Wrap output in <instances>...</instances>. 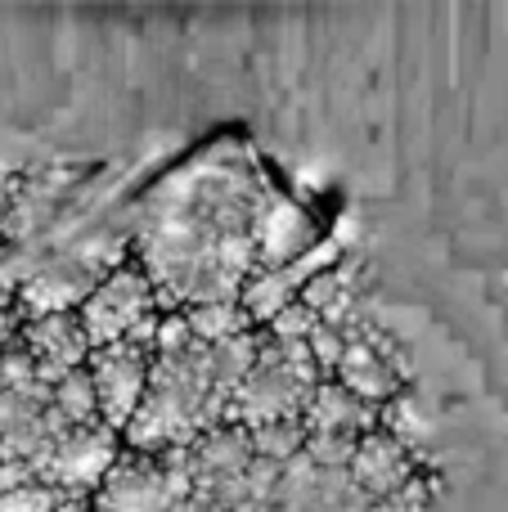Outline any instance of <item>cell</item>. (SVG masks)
I'll list each match as a JSON object with an SVG mask.
<instances>
[{"instance_id":"cell-1","label":"cell","mask_w":508,"mask_h":512,"mask_svg":"<svg viewBox=\"0 0 508 512\" xmlns=\"http://www.w3.org/2000/svg\"><path fill=\"white\" fill-rule=\"evenodd\" d=\"M320 382L329 378L320 373L311 346L297 342V337L261 333L257 364L243 378V387L234 391L225 423L243 427V432H257V427H270V423H302Z\"/></svg>"},{"instance_id":"cell-2","label":"cell","mask_w":508,"mask_h":512,"mask_svg":"<svg viewBox=\"0 0 508 512\" xmlns=\"http://www.w3.org/2000/svg\"><path fill=\"white\" fill-rule=\"evenodd\" d=\"M167 301H162L158 283L149 279L140 261H122L95 283L86 301L77 306V319L86 328L90 346H122V342H144L153 346L162 319H167Z\"/></svg>"},{"instance_id":"cell-3","label":"cell","mask_w":508,"mask_h":512,"mask_svg":"<svg viewBox=\"0 0 508 512\" xmlns=\"http://www.w3.org/2000/svg\"><path fill=\"white\" fill-rule=\"evenodd\" d=\"M194 499L180 454H135L122 450L104 486L90 495L95 512H180Z\"/></svg>"},{"instance_id":"cell-4","label":"cell","mask_w":508,"mask_h":512,"mask_svg":"<svg viewBox=\"0 0 508 512\" xmlns=\"http://www.w3.org/2000/svg\"><path fill=\"white\" fill-rule=\"evenodd\" d=\"M122 450L126 445L113 427L90 423V427H72V432H63L59 441L32 463V468H36V481H45V486L63 490V495L90 499L99 486H104L108 472H113V463L122 459Z\"/></svg>"},{"instance_id":"cell-5","label":"cell","mask_w":508,"mask_h":512,"mask_svg":"<svg viewBox=\"0 0 508 512\" xmlns=\"http://www.w3.org/2000/svg\"><path fill=\"white\" fill-rule=\"evenodd\" d=\"M405 378H410V364L401 360L396 342L374 324V319H365L356 342L347 346V355H342V364L333 369L329 382L347 387L351 396H360L365 405L387 409L405 396Z\"/></svg>"},{"instance_id":"cell-6","label":"cell","mask_w":508,"mask_h":512,"mask_svg":"<svg viewBox=\"0 0 508 512\" xmlns=\"http://www.w3.org/2000/svg\"><path fill=\"white\" fill-rule=\"evenodd\" d=\"M90 382H95L99 418L104 427H113L117 436L131 427V418L140 414L144 391H149L153 373V346L144 342H122V346H99L86 364Z\"/></svg>"},{"instance_id":"cell-7","label":"cell","mask_w":508,"mask_h":512,"mask_svg":"<svg viewBox=\"0 0 508 512\" xmlns=\"http://www.w3.org/2000/svg\"><path fill=\"white\" fill-rule=\"evenodd\" d=\"M18 342H23V351L32 355L36 378H41L45 387H59L63 378H72L77 369H86L90 355H95V346H90L77 310L27 319V324L18 328Z\"/></svg>"},{"instance_id":"cell-8","label":"cell","mask_w":508,"mask_h":512,"mask_svg":"<svg viewBox=\"0 0 508 512\" xmlns=\"http://www.w3.org/2000/svg\"><path fill=\"white\" fill-rule=\"evenodd\" d=\"M180 463L194 481V495H216L221 486H230L234 477H243L257 463V450H252V436L243 427L221 423L207 436H198L189 450H180Z\"/></svg>"},{"instance_id":"cell-9","label":"cell","mask_w":508,"mask_h":512,"mask_svg":"<svg viewBox=\"0 0 508 512\" xmlns=\"http://www.w3.org/2000/svg\"><path fill=\"white\" fill-rule=\"evenodd\" d=\"M351 481L365 490V499H387L396 490H405L414 477H423L419 459H414L410 441L392 427H378L365 441L356 445V459H351Z\"/></svg>"},{"instance_id":"cell-10","label":"cell","mask_w":508,"mask_h":512,"mask_svg":"<svg viewBox=\"0 0 508 512\" xmlns=\"http://www.w3.org/2000/svg\"><path fill=\"white\" fill-rule=\"evenodd\" d=\"M306 436H342V441H365L369 432L383 427V409L365 405L360 396H351L338 382H320V391L311 396L302 414Z\"/></svg>"},{"instance_id":"cell-11","label":"cell","mask_w":508,"mask_h":512,"mask_svg":"<svg viewBox=\"0 0 508 512\" xmlns=\"http://www.w3.org/2000/svg\"><path fill=\"white\" fill-rule=\"evenodd\" d=\"M50 405H54V414L72 427L104 423V418H99V400H95V382H90L86 369H77L72 378H63L59 387L50 391Z\"/></svg>"},{"instance_id":"cell-12","label":"cell","mask_w":508,"mask_h":512,"mask_svg":"<svg viewBox=\"0 0 508 512\" xmlns=\"http://www.w3.org/2000/svg\"><path fill=\"white\" fill-rule=\"evenodd\" d=\"M252 436V450L257 459H270L279 468H288L293 459H302L306 450V423H270V427H257Z\"/></svg>"},{"instance_id":"cell-13","label":"cell","mask_w":508,"mask_h":512,"mask_svg":"<svg viewBox=\"0 0 508 512\" xmlns=\"http://www.w3.org/2000/svg\"><path fill=\"white\" fill-rule=\"evenodd\" d=\"M63 499H68L63 490L45 486V481H27V486L0 495V512H54Z\"/></svg>"},{"instance_id":"cell-14","label":"cell","mask_w":508,"mask_h":512,"mask_svg":"<svg viewBox=\"0 0 508 512\" xmlns=\"http://www.w3.org/2000/svg\"><path fill=\"white\" fill-rule=\"evenodd\" d=\"M365 512H432V490H428V477H414L405 490L387 499H374Z\"/></svg>"},{"instance_id":"cell-15","label":"cell","mask_w":508,"mask_h":512,"mask_svg":"<svg viewBox=\"0 0 508 512\" xmlns=\"http://www.w3.org/2000/svg\"><path fill=\"white\" fill-rule=\"evenodd\" d=\"M54 512H95V508H90V499H81V495H68V499H63L59 508H54Z\"/></svg>"}]
</instances>
